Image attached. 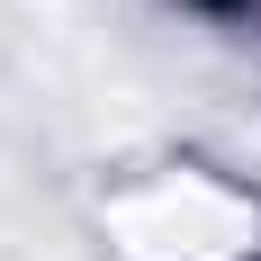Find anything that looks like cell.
Masks as SVG:
<instances>
[{"mask_svg":"<svg viewBox=\"0 0 261 261\" xmlns=\"http://www.w3.org/2000/svg\"><path fill=\"white\" fill-rule=\"evenodd\" d=\"M207 9H243V0H207Z\"/></svg>","mask_w":261,"mask_h":261,"instance_id":"1","label":"cell"}]
</instances>
